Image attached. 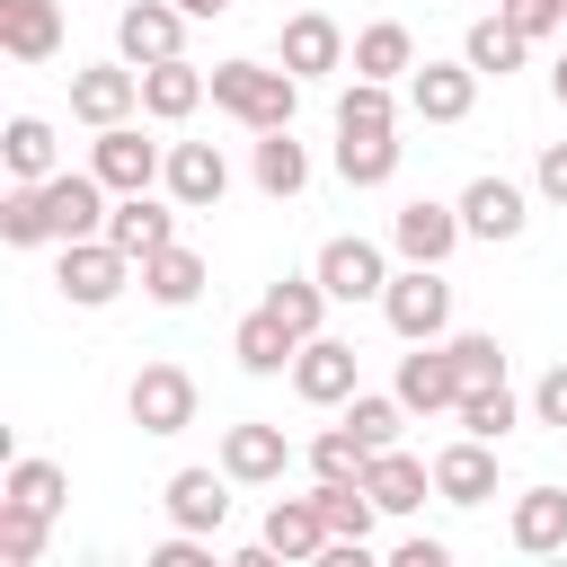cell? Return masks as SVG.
Here are the masks:
<instances>
[{"label": "cell", "instance_id": "74e56055", "mask_svg": "<svg viewBox=\"0 0 567 567\" xmlns=\"http://www.w3.org/2000/svg\"><path fill=\"white\" fill-rule=\"evenodd\" d=\"M0 496L62 514V505H71V478H62V461H44V452H18V461H9V478H0Z\"/></svg>", "mask_w": 567, "mask_h": 567}, {"label": "cell", "instance_id": "277c9868", "mask_svg": "<svg viewBox=\"0 0 567 567\" xmlns=\"http://www.w3.org/2000/svg\"><path fill=\"white\" fill-rule=\"evenodd\" d=\"M310 275L328 284V301H381V292H390V248L363 239V230H337V239L310 257Z\"/></svg>", "mask_w": 567, "mask_h": 567}, {"label": "cell", "instance_id": "7bdbcfd3", "mask_svg": "<svg viewBox=\"0 0 567 567\" xmlns=\"http://www.w3.org/2000/svg\"><path fill=\"white\" fill-rule=\"evenodd\" d=\"M496 18H505V27H523V35L540 44V35H558V27H567V0H496Z\"/></svg>", "mask_w": 567, "mask_h": 567}, {"label": "cell", "instance_id": "681fc988", "mask_svg": "<svg viewBox=\"0 0 567 567\" xmlns=\"http://www.w3.org/2000/svg\"><path fill=\"white\" fill-rule=\"evenodd\" d=\"M177 9H186V18H221L230 0H177Z\"/></svg>", "mask_w": 567, "mask_h": 567}, {"label": "cell", "instance_id": "2e32d148", "mask_svg": "<svg viewBox=\"0 0 567 567\" xmlns=\"http://www.w3.org/2000/svg\"><path fill=\"white\" fill-rule=\"evenodd\" d=\"M177 213H186V204H177L168 186H159V195H151V186H142V195H115V213H106V239H115V248L142 266V257H159V248L177 239Z\"/></svg>", "mask_w": 567, "mask_h": 567}, {"label": "cell", "instance_id": "9c48e42d", "mask_svg": "<svg viewBox=\"0 0 567 567\" xmlns=\"http://www.w3.org/2000/svg\"><path fill=\"white\" fill-rule=\"evenodd\" d=\"M275 62H284L292 80H328V71L354 62V44H346V27H337L328 9H292L284 35H275Z\"/></svg>", "mask_w": 567, "mask_h": 567}, {"label": "cell", "instance_id": "6da1fadb", "mask_svg": "<svg viewBox=\"0 0 567 567\" xmlns=\"http://www.w3.org/2000/svg\"><path fill=\"white\" fill-rule=\"evenodd\" d=\"M213 106L239 133H284L301 115V80L284 62H213Z\"/></svg>", "mask_w": 567, "mask_h": 567}, {"label": "cell", "instance_id": "1f68e13d", "mask_svg": "<svg viewBox=\"0 0 567 567\" xmlns=\"http://www.w3.org/2000/svg\"><path fill=\"white\" fill-rule=\"evenodd\" d=\"M452 416H461V434H478V443H505V434L532 416V399H514L505 381H478V390H461V408H452Z\"/></svg>", "mask_w": 567, "mask_h": 567}, {"label": "cell", "instance_id": "e0dca14e", "mask_svg": "<svg viewBox=\"0 0 567 567\" xmlns=\"http://www.w3.org/2000/svg\"><path fill=\"white\" fill-rule=\"evenodd\" d=\"M230 487H239V478H230L221 461H213V470L195 461V470H168L159 505H168V523H177V532H221V523H230Z\"/></svg>", "mask_w": 567, "mask_h": 567}, {"label": "cell", "instance_id": "603a6c76", "mask_svg": "<svg viewBox=\"0 0 567 567\" xmlns=\"http://www.w3.org/2000/svg\"><path fill=\"white\" fill-rule=\"evenodd\" d=\"M204 97H213V71H195L186 53H177V62H151V71H142V115H151V124H186V115H195Z\"/></svg>", "mask_w": 567, "mask_h": 567}, {"label": "cell", "instance_id": "d4e9b609", "mask_svg": "<svg viewBox=\"0 0 567 567\" xmlns=\"http://www.w3.org/2000/svg\"><path fill=\"white\" fill-rule=\"evenodd\" d=\"M363 487L381 496V514H425V496H434V461H416L408 443H390V452H372Z\"/></svg>", "mask_w": 567, "mask_h": 567}, {"label": "cell", "instance_id": "f6af8a7d", "mask_svg": "<svg viewBox=\"0 0 567 567\" xmlns=\"http://www.w3.org/2000/svg\"><path fill=\"white\" fill-rule=\"evenodd\" d=\"M532 195L567 213V142H540V159H532Z\"/></svg>", "mask_w": 567, "mask_h": 567}, {"label": "cell", "instance_id": "5bb4252c", "mask_svg": "<svg viewBox=\"0 0 567 567\" xmlns=\"http://www.w3.org/2000/svg\"><path fill=\"white\" fill-rule=\"evenodd\" d=\"M461 230H470V239H487V248H505V239H523V230H532V195H523L514 177H496V168H487V177H470V186H461Z\"/></svg>", "mask_w": 567, "mask_h": 567}, {"label": "cell", "instance_id": "4fadbf2b", "mask_svg": "<svg viewBox=\"0 0 567 567\" xmlns=\"http://www.w3.org/2000/svg\"><path fill=\"white\" fill-rule=\"evenodd\" d=\"M142 106V71L115 53V62H80L71 71V115L89 124V133H106V124H124Z\"/></svg>", "mask_w": 567, "mask_h": 567}, {"label": "cell", "instance_id": "7c38bea8", "mask_svg": "<svg viewBox=\"0 0 567 567\" xmlns=\"http://www.w3.org/2000/svg\"><path fill=\"white\" fill-rule=\"evenodd\" d=\"M186 27H195V18H186L177 0H133V9L115 18V53H124L133 71H151V62H177V53H186Z\"/></svg>", "mask_w": 567, "mask_h": 567}, {"label": "cell", "instance_id": "d6a6232c", "mask_svg": "<svg viewBox=\"0 0 567 567\" xmlns=\"http://www.w3.org/2000/svg\"><path fill=\"white\" fill-rule=\"evenodd\" d=\"M354 71H363V80H408V71H416V35H408L399 18H372V27L354 35Z\"/></svg>", "mask_w": 567, "mask_h": 567}, {"label": "cell", "instance_id": "52a82bcc", "mask_svg": "<svg viewBox=\"0 0 567 567\" xmlns=\"http://www.w3.org/2000/svg\"><path fill=\"white\" fill-rule=\"evenodd\" d=\"M35 195H44L53 248H62V239H97V230H106V213H115V195H106V177H97V168H53Z\"/></svg>", "mask_w": 567, "mask_h": 567}, {"label": "cell", "instance_id": "3957f363", "mask_svg": "<svg viewBox=\"0 0 567 567\" xmlns=\"http://www.w3.org/2000/svg\"><path fill=\"white\" fill-rule=\"evenodd\" d=\"M381 319H390V337H408V346L452 337V284H443V266H399L390 292H381Z\"/></svg>", "mask_w": 567, "mask_h": 567}, {"label": "cell", "instance_id": "484cf974", "mask_svg": "<svg viewBox=\"0 0 567 567\" xmlns=\"http://www.w3.org/2000/svg\"><path fill=\"white\" fill-rule=\"evenodd\" d=\"M0 53L9 62H53L62 53V0H0Z\"/></svg>", "mask_w": 567, "mask_h": 567}, {"label": "cell", "instance_id": "8992f818", "mask_svg": "<svg viewBox=\"0 0 567 567\" xmlns=\"http://www.w3.org/2000/svg\"><path fill=\"white\" fill-rule=\"evenodd\" d=\"M89 168L106 177V195H142V186H159V168H168V142H151V133L124 115V124H106V133L89 142Z\"/></svg>", "mask_w": 567, "mask_h": 567}, {"label": "cell", "instance_id": "4316f807", "mask_svg": "<svg viewBox=\"0 0 567 567\" xmlns=\"http://www.w3.org/2000/svg\"><path fill=\"white\" fill-rule=\"evenodd\" d=\"M204 284H213V275H204V257H195L186 239H168L159 257H142V292H151L159 310H195V301H204Z\"/></svg>", "mask_w": 567, "mask_h": 567}, {"label": "cell", "instance_id": "ee69618b", "mask_svg": "<svg viewBox=\"0 0 567 567\" xmlns=\"http://www.w3.org/2000/svg\"><path fill=\"white\" fill-rule=\"evenodd\" d=\"M532 425H549V434H567V363H549V372L532 381Z\"/></svg>", "mask_w": 567, "mask_h": 567}, {"label": "cell", "instance_id": "7402d4cb", "mask_svg": "<svg viewBox=\"0 0 567 567\" xmlns=\"http://www.w3.org/2000/svg\"><path fill=\"white\" fill-rule=\"evenodd\" d=\"M505 540L523 558H558L567 549V487H523L514 514H505Z\"/></svg>", "mask_w": 567, "mask_h": 567}, {"label": "cell", "instance_id": "30bf717a", "mask_svg": "<svg viewBox=\"0 0 567 567\" xmlns=\"http://www.w3.org/2000/svg\"><path fill=\"white\" fill-rule=\"evenodd\" d=\"M461 239H470V230H461V204L408 195V204L390 213V248H399V266H443V257H452Z\"/></svg>", "mask_w": 567, "mask_h": 567}, {"label": "cell", "instance_id": "f1b7e54d", "mask_svg": "<svg viewBox=\"0 0 567 567\" xmlns=\"http://www.w3.org/2000/svg\"><path fill=\"white\" fill-rule=\"evenodd\" d=\"M0 159H9V186H44V177L62 168V142H53V124H44V115H9Z\"/></svg>", "mask_w": 567, "mask_h": 567}, {"label": "cell", "instance_id": "ba28073f", "mask_svg": "<svg viewBox=\"0 0 567 567\" xmlns=\"http://www.w3.org/2000/svg\"><path fill=\"white\" fill-rule=\"evenodd\" d=\"M124 416L142 434H186L195 425V372L186 363H142L133 390H124Z\"/></svg>", "mask_w": 567, "mask_h": 567}, {"label": "cell", "instance_id": "8fae6325", "mask_svg": "<svg viewBox=\"0 0 567 567\" xmlns=\"http://www.w3.org/2000/svg\"><path fill=\"white\" fill-rule=\"evenodd\" d=\"M390 390L408 399V416H452L470 381H461L452 346H443V337H425V346H408V354H399V381H390Z\"/></svg>", "mask_w": 567, "mask_h": 567}, {"label": "cell", "instance_id": "60d3db41", "mask_svg": "<svg viewBox=\"0 0 567 567\" xmlns=\"http://www.w3.org/2000/svg\"><path fill=\"white\" fill-rule=\"evenodd\" d=\"M0 239H9V248H44V239H53L35 186H9V195H0Z\"/></svg>", "mask_w": 567, "mask_h": 567}, {"label": "cell", "instance_id": "83f0119b", "mask_svg": "<svg viewBox=\"0 0 567 567\" xmlns=\"http://www.w3.org/2000/svg\"><path fill=\"white\" fill-rule=\"evenodd\" d=\"M310 496H319V514H328V532H337V540L372 549V532H381V496H372L363 478H310Z\"/></svg>", "mask_w": 567, "mask_h": 567}, {"label": "cell", "instance_id": "4dcf8cb0", "mask_svg": "<svg viewBox=\"0 0 567 567\" xmlns=\"http://www.w3.org/2000/svg\"><path fill=\"white\" fill-rule=\"evenodd\" d=\"M461 53H470V71H478V80H505V71H523V62H532V35H523V27H505V18L487 9V18L461 35Z\"/></svg>", "mask_w": 567, "mask_h": 567}, {"label": "cell", "instance_id": "44dd1931", "mask_svg": "<svg viewBox=\"0 0 567 567\" xmlns=\"http://www.w3.org/2000/svg\"><path fill=\"white\" fill-rule=\"evenodd\" d=\"M257 540H266V549H275L284 567H301V558H328V540H337V532H328L319 496H275V505H266V532H257Z\"/></svg>", "mask_w": 567, "mask_h": 567}, {"label": "cell", "instance_id": "ab89813d", "mask_svg": "<svg viewBox=\"0 0 567 567\" xmlns=\"http://www.w3.org/2000/svg\"><path fill=\"white\" fill-rule=\"evenodd\" d=\"M337 133H399V97H390V80H363V71H354V89L337 97Z\"/></svg>", "mask_w": 567, "mask_h": 567}, {"label": "cell", "instance_id": "cb8c5ba5", "mask_svg": "<svg viewBox=\"0 0 567 567\" xmlns=\"http://www.w3.org/2000/svg\"><path fill=\"white\" fill-rule=\"evenodd\" d=\"M230 354H239V372H248V381H275V372H292L301 337H292V328H284V319H275V310L257 301V310H248V319L230 328Z\"/></svg>", "mask_w": 567, "mask_h": 567}, {"label": "cell", "instance_id": "bcb514c9", "mask_svg": "<svg viewBox=\"0 0 567 567\" xmlns=\"http://www.w3.org/2000/svg\"><path fill=\"white\" fill-rule=\"evenodd\" d=\"M151 567H213V532H168L151 549Z\"/></svg>", "mask_w": 567, "mask_h": 567}, {"label": "cell", "instance_id": "c3c4849f", "mask_svg": "<svg viewBox=\"0 0 567 567\" xmlns=\"http://www.w3.org/2000/svg\"><path fill=\"white\" fill-rule=\"evenodd\" d=\"M549 97H558V106H567V53H558V62H549Z\"/></svg>", "mask_w": 567, "mask_h": 567}, {"label": "cell", "instance_id": "7a4b0ae2", "mask_svg": "<svg viewBox=\"0 0 567 567\" xmlns=\"http://www.w3.org/2000/svg\"><path fill=\"white\" fill-rule=\"evenodd\" d=\"M133 275H142V266H133L106 230H97V239H62V266H53V284H62V301H71V310H106Z\"/></svg>", "mask_w": 567, "mask_h": 567}, {"label": "cell", "instance_id": "836d02e7", "mask_svg": "<svg viewBox=\"0 0 567 567\" xmlns=\"http://www.w3.org/2000/svg\"><path fill=\"white\" fill-rule=\"evenodd\" d=\"M399 133H337V177L346 186H390L399 177Z\"/></svg>", "mask_w": 567, "mask_h": 567}, {"label": "cell", "instance_id": "7dc6e473", "mask_svg": "<svg viewBox=\"0 0 567 567\" xmlns=\"http://www.w3.org/2000/svg\"><path fill=\"white\" fill-rule=\"evenodd\" d=\"M390 558H399V567H452V540H434V532H408Z\"/></svg>", "mask_w": 567, "mask_h": 567}, {"label": "cell", "instance_id": "b9f144b4", "mask_svg": "<svg viewBox=\"0 0 567 567\" xmlns=\"http://www.w3.org/2000/svg\"><path fill=\"white\" fill-rule=\"evenodd\" d=\"M443 346H452V363H461V381H470V390H478V381H505V346H496V337H478V328H470V337H443Z\"/></svg>", "mask_w": 567, "mask_h": 567}, {"label": "cell", "instance_id": "f546056e", "mask_svg": "<svg viewBox=\"0 0 567 567\" xmlns=\"http://www.w3.org/2000/svg\"><path fill=\"white\" fill-rule=\"evenodd\" d=\"M248 177H257V195H275V204H292V195L310 186V151L292 142V124H284V133H257V159H248Z\"/></svg>", "mask_w": 567, "mask_h": 567}, {"label": "cell", "instance_id": "e575fe53", "mask_svg": "<svg viewBox=\"0 0 567 567\" xmlns=\"http://www.w3.org/2000/svg\"><path fill=\"white\" fill-rule=\"evenodd\" d=\"M266 310H275L292 337H319V328H328V284H319V275H275V284H266Z\"/></svg>", "mask_w": 567, "mask_h": 567}, {"label": "cell", "instance_id": "8d00e7d4", "mask_svg": "<svg viewBox=\"0 0 567 567\" xmlns=\"http://www.w3.org/2000/svg\"><path fill=\"white\" fill-rule=\"evenodd\" d=\"M301 461H310V478H363V470H372V443L337 416V425H319V434H310V452H301Z\"/></svg>", "mask_w": 567, "mask_h": 567}, {"label": "cell", "instance_id": "9a60e30c", "mask_svg": "<svg viewBox=\"0 0 567 567\" xmlns=\"http://www.w3.org/2000/svg\"><path fill=\"white\" fill-rule=\"evenodd\" d=\"M470 106H478L470 53H461V62H416V71H408V115H416V124H470Z\"/></svg>", "mask_w": 567, "mask_h": 567}, {"label": "cell", "instance_id": "5b68a950", "mask_svg": "<svg viewBox=\"0 0 567 567\" xmlns=\"http://www.w3.org/2000/svg\"><path fill=\"white\" fill-rule=\"evenodd\" d=\"M354 390H363V354H354L346 337H328V328L301 337V354H292V399H301V408H346Z\"/></svg>", "mask_w": 567, "mask_h": 567}, {"label": "cell", "instance_id": "d590c367", "mask_svg": "<svg viewBox=\"0 0 567 567\" xmlns=\"http://www.w3.org/2000/svg\"><path fill=\"white\" fill-rule=\"evenodd\" d=\"M337 416H346V425H354V434H363L372 452H390V443L408 434V399H399V390H354V399H346Z\"/></svg>", "mask_w": 567, "mask_h": 567}, {"label": "cell", "instance_id": "ac0fdd59", "mask_svg": "<svg viewBox=\"0 0 567 567\" xmlns=\"http://www.w3.org/2000/svg\"><path fill=\"white\" fill-rule=\"evenodd\" d=\"M159 186H168L186 213H213V204L230 195V159H221L213 142H168V168H159Z\"/></svg>", "mask_w": 567, "mask_h": 567}, {"label": "cell", "instance_id": "d6986e66", "mask_svg": "<svg viewBox=\"0 0 567 567\" xmlns=\"http://www.w3.org/2000/svg\"><path fill=\"white\" fill-rule=\"evenodd\" d=\"M221 470L239 487H284V470H292L284 425H221Z\"/></svg>", "mask_w": 567, "mask_h": 567}, {"label": "cell", "instance_id": "f35d334b", "mask_svg": "<svg viewBox=\"0 0 567 567\" xmlns=\"http://www.w3.org/2000/svg\"><path fill=\"white\" fill-rule=\"evenodd\" d=\"M44 540H53V514H44V505L0 496V567H35V558H44Z\"/></svg>", "mask_w": 567, "mask_h": 567}, {"label": "cell", "instance_id": "ffe728a7", "mask_svg": "<svg viewBox=\"0 0 567 567\" xmlns=\"http://www.w3.org/2000/svg\"><path fill=\"white\" fill-rule=\"evenodd\" d=\"M434 496H443V505H461V514H470V505H487V496H496V443H478V434L443 443V452H434Z\"/></svg>", "mask_w": 567, "mask_h": 567}]
</instances>
